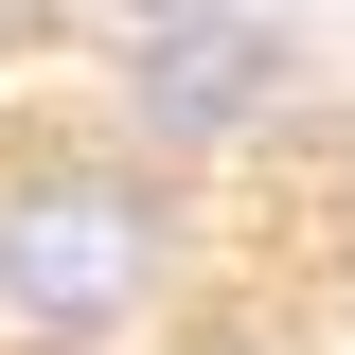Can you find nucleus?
Wrapping results in <instances>:
<instances>
[{"label":"nucleus","instance_id":"1","mask_svg":"<svg viewBox=\"0 0 355 355\" xmlns=\"http://www.w3.org/2000/svg\"><path fill=\"white\" fill-rule=\"evenodd\" d=\"M0 355H355L320 0H0Z\"/></svg>","mask_w":355,"mask_h":355}]
</instances>
